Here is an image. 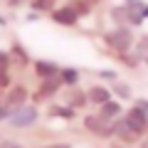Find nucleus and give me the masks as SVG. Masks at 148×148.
Instances as JSON below:
<instances>
[{"label":"nucleus","instance_id":"nucleus-1","mask_svg":"<svg viewBox=\"0 0 148 148\" xmlns=\"http://www.w3.org/2000/svg\"><path fill=\"white\" fill-rule=\"evenodd\" d=\"M35 121H37V109L35 106H27V104L20 106V109H12L8 114V126H12V128H27Z\"/></svg>","mask_w":148,"mask_h":148},{"label":"nucleus","instance_id":"nucleus-2","mask_svg":"<svg viewBox=\"0 0 148 148\" xmlns=\"http://www.w3.org/2000/svg\"><path fill=\"white\" fill-rule=\"evenodd\" d=\"M106 45H109L111 49H116V52H128L131 49V45H133V35H131V30L128 27H116L114 32H109L106 35Z\"/></svg>","mask_w":148,"mask_h":148},{"label":"nucleus","instance_id":"nucleus-3","mask_svg":"<svg viewBox=\"0 0 148 148\" xmlns=\"http://www.w3.org/2000/svg\"><path fill=\"white\" fill-rule=\"evenodd\" d=\"M123 121H126L128 131L133 133V136H143V133L148 131V114H143L141 109H128L126 116H123Z\"/></svg>","mask_w":148,"mask_h":148},{"label":"nucleus","instance_id":"nucleus-4","mask_svg":"<svg viewBox=\"0 0 148 148\" xmlns=\"http://www.w3.org/2000/svg\"><path fill=\"white\" fill-rule=\"evenodd\" d=\"M77 10H74L72 5H62L57 8V10H52V20L57 22V25H64V27H74V22H77Z\"/></svg>","mask_w":148,"mask_h":148},{"label":"nucleus","instance_id":"nucleus-5","mask_svg":"<svg viewBox=\"0 0 148 148\" xmlns=\"http://www.w3.org/2000/svg\"><path fill=\"white\" fill-rule=\"evenodd\" d=\"M84 126H86V131L96 133V136H111V121H106L101 116H86Z\"/></svg>","mask_w":148,"mask_h":148},{"label":"nucleus","instance_id":"nucleus-6","mask_svg":"<svg viewBox=\"0 0 148 148\" xmlns=\"http://www.w3.org/2000/svg\"><path fill=\"white\" fill-rule=\"evenodd\" d=\"M62 86V79H57V77H49V79L42 82V86H40V91H37L35 99H47V96L57 94V89Z\"/></svg>","mask_w":148,"mask_h":148},{"label":"nucleus","instance_id":"nucleus-7","mask_svg":"<svg viewBox=\"0 0 148 148\" xmlns=\"http://www.w3.org/2000/svg\"><path fill=\"white\" fill-rule=\"evenodd\" d=\"M35 72H37V77H42V79H49V77H54V74L59 72V67H57L54 62L40 59V62H35Z\"/></svg>","mask_w":148,"mask_h":148},{"label":"nucleus","instance_id":"nucleus-8","mask_svg":"<svg viewBox=\"0 0 148 148\" xmlns=\"http://www.w3.org/2000/svg\"><path fill=\"white\" fill-rule=\"evenodd\" d=\"M119 114H121V104H116V101H106V104L99 106V116L106 119V121H114Z\"/></svg>","mask_w":148,"mask_h":148},{"label":"nucleus","instance_id":"nucleus-9","mask_svg":"<svg viewBox=\"0 0 148 148\" xmlns=\"http://www.w3.org/2000/svg\"><path fill=\"white\" fill-rule=\"evenodd\" d=\"M86 99H89L91 104L101 106V104H106V101H111V94L104 89V86H91V89H89V94H86Z\"/></svg>","mask_w":148,"mask_h":148},{"label":"nucleus","instance_id":"nucleus-10","mask_svg":"<svg viewBox=\"0 0 148 148\" xmlns=\"http://www.w3.org/2000/svg\"><path fill=\"white\" fill-rule=\"evenodd\" d=\"M111 133H116V136H121L123 141H133V133L128 131V126H126V121H119V119H114L111 121Z\"/></svg>","mask_w":148,"mask_h":148},{"label":"nucleus","instance_id":"nucleus-11","mask_svg":"<svg viewBox=\"0 0 148 148\" xmlns=\"http://www.w3.org/2000/svg\"><path fill=\"white\" fill-rule=\"evenodd\" d=\"M25 96H27V91L22 89V86H15V89L8 94V104L15 106V109H20V106H25Z\"/></svg>","mask_w":148,"mask_h":148},{"label":"nucleus","instance_id":"nucleus-12","mask_svg":"<svg viewBox=\"0 0 148 148\" xmlns=\"http://www.w3.org/2000/svg\"><path fill=\"white\" fill-rule=\"evenodd\" d=\"M111 17H114L119 25H131V10H128V5L114 8V10H111Z\"/></svg>","mask_w":148,"mask_h":148},{"label":"nucleus","instance_id":"nucleus-13","mask_svg":"<svg viewBox=\"0 0 148 148\" xmlns=\"http://www.w3.org/2000/svg\"><path fill=\"white\" fill-rule=\"evenodd\" d=\"M59 79H62V84H67V86H74L77 82H79V72H77V69H62Z\"/></svg>","mask_w":148,"mask_h":148},{"label":"nucleus","instance_id":"nucleus-14","mask_svg":"<svg viewBox=\"0 0 148 148\" xmlns=\"http://www.w3.org/2000/svg\"><path fill=\"white\" fill-rule=\"evenodd\" d=\"M86 101H89V99H86V94H82V91L77 89V91L72 94V99H69V106H77V109H82V106H86Z\"/></svg>","mask_w":148,"mask_h":148},{"label":"nucleus","instance_id":"nucleus-15","mask_svg":"<svg viewBox=\"0 0 148 148\" xmlns=\"http://www.w3.org/2000/svg\"><path fill=\"white\" fill-rule=\"evenodd\" d=\"M10 86V77H8V69H0V89Z\"/></svg>","mask_w":148,"mask_h":148},{"label":"nucleus","instance_id":"nucleus-16","mask_svg":"<svg viewBox=\"0 0 148 148\" xmlns=\"http://www.w3.org/2000/svg\"><path fill=\"white\" fill-rule=\"evenodd\" d=\"M114 91H116L119 96H123V99H126V96L131 94V91H128V86H126V84H114Z\"/></svg>","mask_w":148,"mask_h":148},{"label":"nucleus","instance_id":"nucleus-17","mask_svg":"<svg viewBox=\"0 0 148 148\" xmlns=\"http://www.w3.org/2000/svg\"><path fill=\"white\" fill-rule=\"evenodd\" d=\"M49 3H52V0H35V3H32V8H37V10H47Z\"/></svg>","mask_w":148,"mask_h":148},{"label":"nucleus","instance_id":"nucleus-18","mask_svg":"<svg viewBox=\"0 0 148 148\" xmlns=\"http://www.w3.org/2000/svg\"><path fill=\"white\" fill-rule=\"evenodd\" d=\"M49 114H57V116H72V111H67V109H57V106H52V109H49Z\"/></svg>","mask_w":148,"mask_h":148},{"label":"nucleus","instance_id":"nucleus-19","mask_svg":"<svg viewBox=\"0 0 148 148\" xmlns=\"http://www.w3.org/2000/svg\"><path fill=\"white\" fill-rule=\"evenodd\" d=\"M138 52L148 57V37H143V40H141V45H138Z\"/></svg>","mask_w":148,"mask_h":148},{"label":"nucleus","instance_id":"nucleus-20","mask_svg":"<svg viewBox=\"0 0 148 148\" xmlns=\"http://www.w3.org/2000/svg\"><path fill=\"white\" fill-rule=\"evenodd\" d=\"M8 64H10V57L5 52H0V69H8Z\"/></svg>","mask_w":148,"mask_h":148},{"label":"nucleus","instance_id":"nucleus-21","mask_svg":"<svg viewBox=\"0 0 148 148\" xmlns=\"http://www.w3.org/2000/svg\"><path fill=\"white\" fill-rule=\"evenodd\" d=\"M136 109H141L143 114H148V101H146V99H138V101H136Z\"/></svg>","mask_w":148,"mask_h":148},{"label":"nucleus","instance_id":"nucleus-22","mask_svg":"<svg viewBox=\"0 0 148 148\" xmlns=\"http://www.w3.org/2000/svg\"><path fill=\"white\" fill-rule=\"evenodd\" d=\"M0 148H22L20 143H15V141H3L0 143Z\"/></svg>","mask_w":148,"mask_h":148},{"label":"nucleus","instance_id":"nucleus-23","mask_svg":"<svg viewBox=\"0 0 148 148\" xmlns=\"http://www.w3.org/2000/svg\"><path fill=\"white\" fill-rule=\"evenodd\" d=\"M5 116H8V111H5V106L0 104V119H5Z\"/></svg>","mask_w":148,"mask_h":148},{"label":"nucleus","instance_id":"nucleus-24","mask_svg":"<svg viewBox=\"0 0 148 148\" xmlns=\"http://www.w3.org/2000/svg\"><path fill=\"white\" fill-rule=\"evenodd\" d=\"M143 17H148V5H146V8H143Z\"/></svg>","mask_w":148,"mask_h":148},{"label":"nucleus","instance_id":"nucleus-25","mask_svg":"<svg viewBox=\"0 0 148 148\" xmlns=\"http://www.w3.org/2000/svg\"><path fill=\"white\" fill-rule=\"evenodd\" d=\"M128 3H136V0H128Z\"/></svg>","mask_w":148,"mask_h":148},{"label":"nucleus","instance_id":"nucleus-26","mask_svg":"<svg viewBox=\"0 0 148 148\" xmlns=\"http://www.w3.org/2000/svg\"><path fill=\"white\" fill-rule=\"evenodd\" d=\"M146 59H148V57H146Z\"/></svg>","mask_w":148,"mask_h":148}]
</instances>
